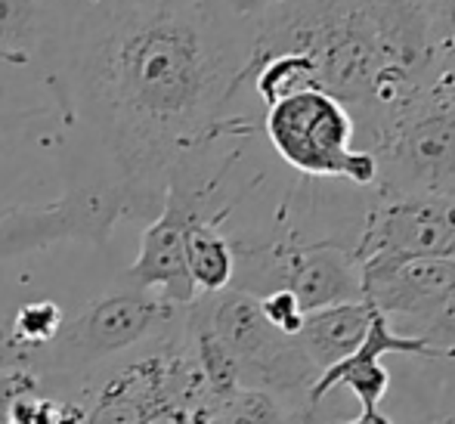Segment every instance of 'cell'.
Returning <instances> with one entry per match:
<instances>
[{
  "mask_svg": "<svg viewBox=\"0 0 455 424\" xmlns=\"http://www.w3.org/2000/svg\"><path fill=\"white\" fill-rule=\"evenodd\" d=\"M258 304H260L264 319L275 332H282V335H288V338H298L300 325H304V310H300L298 298H294L288 288H275V292L260 294Z\"/></svg>",
  "mask_w": 455,
  "mask_h": 424,
  "instance_id": "17",
  "label": "cell"
},
{
  "mask_svg": "<svg viewBox=\"0 0 455 424\" xmlns=\"http://www.w3.org/2000/svg\"><path fill=\"white\" fill-rule=\"evenodd\" d=\"M452 198H455V186H452Z\"/></svg>",
  "mask_w": 455,
  "mask_h": 424,
  "instance_id": "21",
  "label": "cell"
},
{
  "mask_svg": "<svg viewBox=\"0 0 455 424\" xmlns=\"http://www.w3.org/2000/svg\"><path fill=\"white\" fill-rule=\"evenodd\" d=\"M50 0H0V60L37 62Z\"/></svg>",
  "mask_w": 455,
  "mask_h": 424,
  "instance_id": "13",
  "label": "cell"
},
{
  "mask_svg": "<svg viewBox=\"0 0 455 424\" xmlns=\"http://www.w3.org/2000/svg\"><path fill=\"white\" fill-rule=\"evenodd\" d=\"M440 424H455V412L450 415V419H446V421H440Z\"/></svg>",
  "mask_w": 455,
  "mask_h": 424,
  "instance_id": "20",
  "label": "cell"
},
{
  "mask_svg": "<svg viewBox=\"0 0 455 424\" xmlns=\"http://www.w3.org/2000/svg\"><path fill=\"white\" fill-rule=\"evenodd\" d=\"M384 353H403V356L437 363V356H434V350L425 340H419L412 335H400V332L390 325V319L375 310L363 344L356 347L347 359L335 363L331 369L319 372L316 381L310 384V390H307V409H323L329 394H335V390H341V388H347L350 394L360 400L363 409H378V403H381L390 390V372L381 365Z\"/></svg>",
  "mask_w": 455,
  "mask_h": 424,
  "instance_id": "8",
  "label": "cell"
},
{
  "mask_svg": "<svg viewBox=\"0 0 455 424\" xmlns=\"http://www.w3.org/2000/svg\"><path fill=\"white\" fill-rule=\"evenodd\" d=\"M264 133L273 152L298 173L375 186V158L356 143L354 115L325 90H300L267 106Z\"/></svg>",
  "mask_w": 455,
  "mask_h": 424,
  "instance_id": "3",
  "label": "cell"
},
{
  "mask_svg": "<svg viewBox=\"0 0 455 424\" xmlns=\"http://www.w3.org/2000/svg\"><path fill=\"white\" fill-rule=\"evenodd\" d=\"M371 316H375V307L365 304V300H350V304H335L304 313L298 344L304 347L313 369L325 372L335 363H341V359H347L363 344Z\"/></svg>",
  "mask_w": 455,
  "mask_h": 424,
  "instance_id": "10",
  "label": "cell"
},
{
  "mask_svg": "<svg viewBox=\"0 0 455 424\" xmlns=\"http://www.w3.org/2000/svg\"><path fill=\"white\" fill-rule=\"evenodd\" d=\"M220 4L251 35V41H258L264 31L282 22V16L291 10L294 0H220Z\"/></svg>",
  "mask_w": 455,
  "mask_h": 424,
  "instance_id": "16",
  "label": "cell"
},
{
  "mask_svg": "<svg viewBox=\"0 0 455 424\" xmlns=\"http://www.w3.org/2000/svg\"><path fill=\"white\" fill-rule=\"evenodd\" d=\"M285 288L298 298L304 313L363 300L360 263L354 260L350 248L335 242H291Z\"/></svg>",
  "mask_w": 455,
  "mask_h": 424,
  "instance_id": "9",
  "label": "cell"
},
{
  "mask_svg": "<svg viewBox=\"0 0 455 424\" xmlns=\"http://www.w3.org/2000/svg\"><path fill=\"white\" fill-rule=\"evenodd\" d=\"M427 28L425 93L455 106V0H421Z\"/></svg>",
  "mask_w": 455,
  "mask_h": 424,
  "instance_id": "12",
  "label": "cell"
},
{
  "mask_svg": "<svg viewBox=\"0 0 455 424\" xmlns=\"http://www.w3.org/2000/svg\"><path fill=\"white\" fill-rule=\"evenodd\" d=\"M186 269L196 285V294H217L233 285L235 276V254L229 236L204 217H192L186 223Z\"/></svg>",
  "mask_w": 455,
  "mask_h": 424,
  "instance_id": "11",
  "label": "cell"
},
{
  "mask_svg": "<svg viewBox=\"0 0 455 424\" xmlns=\"http://www.w3.org/2000/svg\"><path fill=\"white\" fill-rule=\"evenodd\" d=\"M400 335L425 340L437 356V363H455V292L446 300H440L419 323L400 329Z\"/></svg>",
  "mask_w": 455,
  "mask_h": 424,
  "instance_id": "15",
  "label": "cell"
},
{
  "mask_svg": "<svg viewBox=\"0 0 455 424\" xmlns=\"http://www.w3.org/2000/svg\"><path fill=\"white\" fill-rule=\"evenodd\" d=\"M37 384H41V375L31 369H0V424L6 421L12 403L28 390H35Z\"/></svg>",
  "mask_w": 455,
  "mask_h": 424,
  "instance_id": "18",
  "label": "cell"
},
{
  "mask_svg": "<svg viewBox=\"0 0 455 424\" xmlns=\"http://www.w3.org/2000/svg\"><path fill=\"white\" fill-rule=\"evenodd\" d=\"M313 424H394L387 419V415L381 412V409H363L356 419H347V421H325V419H313Z\"/></svg>",
  "mask_w": 455,
  "mask_h": 424,
  "instance_id": "19",
  "label": "cell"
},
{
  "mask_svg": "<svg viewBox=\"0 0 455 424\" xmlns=\"http://www.w3.org/2000/svg\"><path fill=\"white\" fill-rule=\"evenodd\" d=\"M251 53L220 0H50L37 66L127 220L149 223L180 162L227 131Z\"/></svg>",
  "mask_w": 455,
  "mask_h": 424,
  "instance_id": "1",
  "label": "cell"
},
{
  "mask_svg": "<svg viewBox=\"0 0 455 424\" xmlns=\"http://www.w3.org/2000/svg\"><path fill=\"white\" fill-rule=\"evenodd\" d=\"M189 307H177L156 292L115 288L93 300L81 316L68 319L66 329L44 350L37 375L50 381H78L102 365L127 356L164 332L183 323Z\"/></svg>",
  "mask_w": 455,
  "mask_h": 424,
  "instance_id": "2",
  "label": "cell"
},
{
  "mask_svg": "<svg viewBox=\"0 0 455 424\" xmlns=\"http://www.w3.org/2000/svg\"><path fill=\"white\" fill-rule=\"evenodd\" d=\"M378 164L381 198L452 196L455 106L419 90L363 146Z\"/></svg>",
  "mask_w": 455,
  "mask_h": 424,
  "instance_id": "4",
  "label": "cell"
},
{
  "mask_svg": "<svg viewBox=\"0 0 455 424\" xmlns=\"http://www.w3.org/2000/svg\"><path fill=\"white\" fill-rule=\"evenodd\" d=\"M298 409L260 388H239L214 412V424H291Z\"/></svg>",
  "mask_w": 455,
  "mask_h": 424,
  "instance_id": "14",
  "label": "cell"
},
{
  "mask_svg": "<svg viewBox=\"0 0 455 424\" xmlns=\"http://www.w3.org/2000/svg\"><path fill=\"white\" fill-rule=\"evenodd\" d=\"M198 307L214 335L233 353L242 388L270 390L288 406L307 409V390L319 372L307 359L298 338L282 335L267 323L254 294L227 288L198 298Z\"/></svg>",
  "mask_w": 455,
  "mask_h": 424,
  "instance_id": "5",
  "label": "cell"
},
{
  "mask_svg": "<svg viewBox=\"0 0 455 424\" xmlns=\"http://www.w3.org/2000/svg\"><path fill=\"white\" fill-rule=\"evenodd\" d=\"M363 300L390 319L396 332L419 323L455 292V257H409V260L360 267Z\"/></svg>",
  "mask_w": 455,
  "mask_h": 424,
  "instance_id": "7",
  "label": "cell"
},
{
  "mask_svg": "<svg viewBox=\"0 0 455 424\" xmlns=\"http://www.w3.org/2000/svg\"><path fill=\"white\" fill-rule=\"evenodd\" d=\"M350 254L360 267L409 257H455V198H381L365 214L363 233Z\"/></svg>",
  "mask_w": 455,
  "mask_h": 424,
  "instance_id": "6",
  "label": "cell"
}]
</instances>
